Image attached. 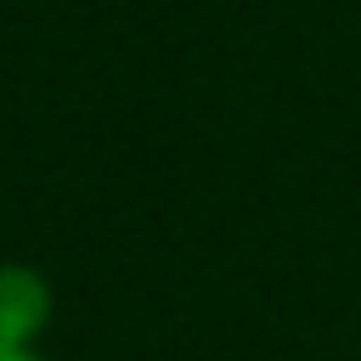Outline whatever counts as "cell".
<instances>
[{"instance_id":"2","label":"cell","mask_w":361,"mask_h":361,"mask_svg":"<svg viewBox=\"0 0 361 361\" xmlns=\"http://www.w3.org/2000/svg\"><path fill=\"white\" fill-rule=\"evenodd\" d=\"M0 361H40L30 346H6V341H0Z\"/></svg>"},{"instance_id":"1","label":"cell","mask_w":361,"mask_h":361,"mask_svg":"<svg viewBox=\"0 0 361 361\" xmlns=\"http://www.w3.org/2000/svg\"><path fill=\"white\" fill-rule=\"evenodd\" d=\"M55 297L50 282L25 267V262H0V341L6 346H30L50 326Z\"/></svg>"}]
</instances>
